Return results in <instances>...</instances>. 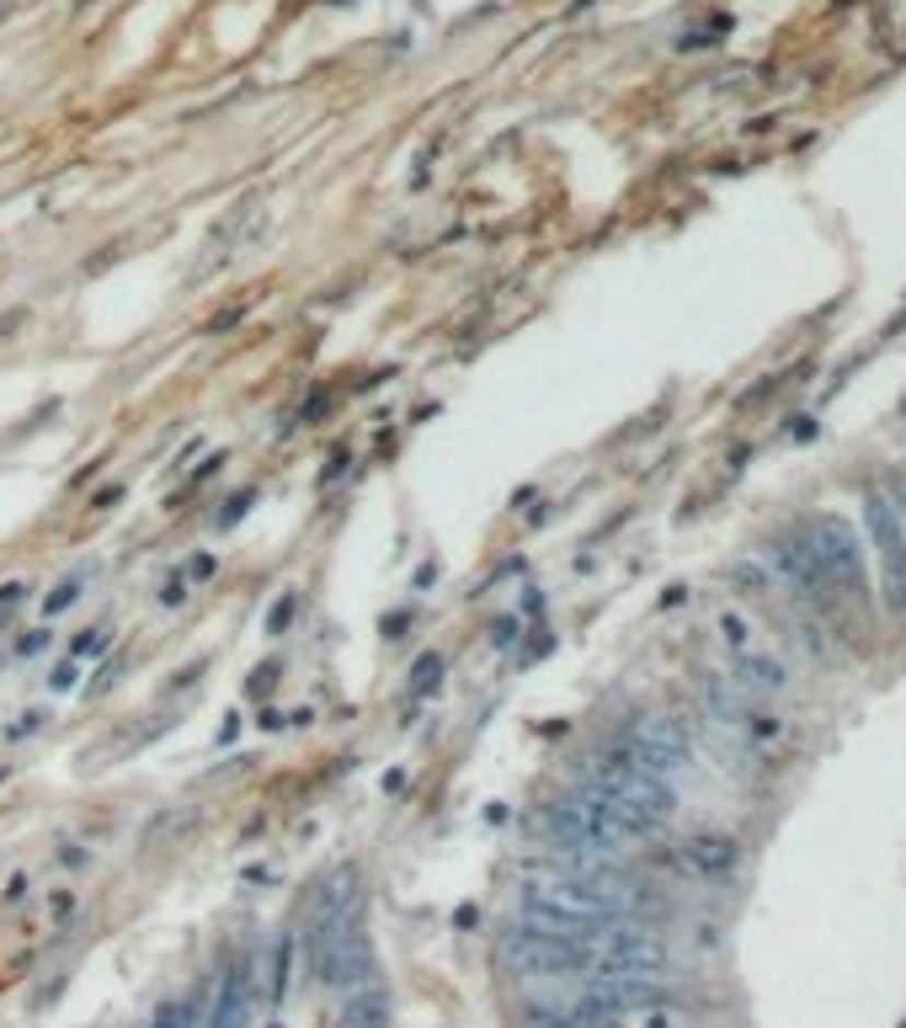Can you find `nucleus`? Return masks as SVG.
Segmentation results:
<instances>
[{
  "mask_svg": "<svg viewBox=\"0 0 906 1028\" xmlns=\"http://www.w3.org/2000/svg\"><path fill=\"white\" fill-rule=\"evenodd\" d=\"M768 565H774V576H779L783 592L800 597V608H826V603H832V592H826V581H822V565H816L805 534H783L779 544L768 549Z\"/></svg>",
  "mask_w": 906,
  "mask_h": 1028,
  "instance_id": "9",
  "label": "nucleus"
},
{
  "mask_svg": "<svg viewBox=\"0 0 906 1028\" xmlns=\"http://www.w3.org/2000/svg\"><path fill=\"white\" fill-rule=\"evenodd\" d=\"M76 597H81V581H65V586H59V592L48 597V614H59V608H70Z\"/></svg>",
  "mask_w": 906,
  "mask_h": 1028,
  "instance_id": "18",
  "label": "nucleus"
},
{
  "mask_svg": "<svg viewBox=\"0 0 906 1028\" xmlns=\"http://www.w3.org/2000/svg\"><path fill=\"white\" fill-rule=\"evenodd\" d=\"M204 1028H251V981H246V965H230V970H224V981H219L213 1002H208Z\"/></svg>",
  "mask_w": 906,
  "mask_h": 1028,
  "instance_id": "13",
  "label": "nucleus"
},
{
  "mask_svg": "<svg viewBox=\"0 0 906 1028\" xmlns=\"http://www.w3.org/2000/svg\"><path fill=\"white\" fill-rule=\"evenodd\" d=\"M614 751L624 762H635V768H646L651 779H666V783H672V773H683L688 757H694V746H688V736H683L677 720H635V725L618 736Z\"/></svg>",
  "mask_w": 906,
  "mask_h": 1028,
  "instance_id": "8",
  "label": "nucleus"
},
{
  "mask_svg": "<svg viewBox=\"0 0 906 1028\" xmlns=\"http://www.w3.org/2000/svg\"><path fill=\"white\" fill-rule=\"evenodd\" d=\"M586 970L592 976H666V944L646 933L640 922H614L586 938Z\"/></svg>",
  "mask_w": 906,
  "mask_h": 1028,
  "instance_id": "6",
  "label": "nucleus"
},
{
  "mask_svg": "<svg viewBox=\"0 0 906 1028\" xmlns=\"http://www.w3.org/2000/svg\"><path fill=\"white\" fill-rule=\"evenodd\" d=\"M538 831H544V842H549L560 858H571L577 868H603V864H614V858L629 853V837H624L581 788L566 794V799H549V805L538 810Z\"/></svg>",
  "mask_w": 906,
  "mask_h": 1028,
  "instance_id": "3",
  "label": "nucleus"
},
{
  "mask_svg": "<svg viewBox=\"0 0 906 1028\" xmlns=\"http://www.w3.org/2000/svg\"><path fill=\"white\" fill-rule=\"evenodd\" d=\"M581 794L608 816V821L629 837V842H640V837H651V831H661V826L672 821V810H677V794H672V783L666 779H651L646 768H635V762H624L618 751H608V757H597L592 768H586V779H581Z\"/></svg>",
  "mask_w": 906,
  "mask_h": 1028,
  "instance_id": "2",
  "label": "nucleus"
},
{
  "mask_svg": "<svg viewBox=\"0 0 906 1028\" xmlns=\"http://www.w3.org/2000/svg\"><path fill=\"white\" fill-rule=\"evenodd\" d=\"M891 495V506H896V517H902V528H906V480H896V491H885Z\"/></svg>",
  "mask_w": 906,
  "mask_h": 1028,
  "instance_id": "19",
  "label": "nucleus"
},
{
  "mask_svg": "<svg viewBox=\"0 0 906 1028\" xmlns=\"http://www.w3.org/2000/svg\"><path fill=\"white\" fill-rule=\"evenodd\" d=\"M501 959H507V970L534 976V981L586 976V944H577V938H555V933H538V927H528V922H518V927L501 933Z\"/></svg>",
  "mask_w": 906,
  "mask_h": 1028,
  "instance_id": "7",
  "label": "nucleus"
},
{
  "mask_svg": "<svg viewBox=\"0 0 906 1028\" xmlns=\"http://www.w3.org/2000/svg\"><path fill=\"white\" fill-rule=\"evenodd\" d=\"M390 991L384 986H358L341 996V1013H336V1028H390Z\"/></svg>",
  "mask_w": 906,
  "mask_h": 1028,
  "instance_id": "14",
  "label": "nucleus"
},
{
  "mask_svg": "<svg viewBox=\"0 0 906 1028\" xmlns=\"http://www.w3.org/2000/svg\"><path fill=\"white\" fill-rule=\"evenodd\" d=\"M640 911H646V896L624 879H608L603 868L523 885V922L538 933H555V938H577V944H586L592 933H603L614 922H635Z\"/></svg>",
  "mask_w": 906,
  "mask_h": 1028,
  "instance_id": "1",
  "label": "nucleus"
},
{
  "mask_svg": "<svg viewBox=\"0 0 906 1028\" xmlns=\"http://www.w3.org/2000/svg\"><path fill=\"white\" fill-rule=\"evenodd\" d=\"M150 1028H204V1002L198 996H176V1002H165L155 1013Z\"/></svg>",
  "mask_w": 906,
  "mask_h": 1028,
  "instance_id": "16",
  "label": "nucleus"
},
{
  "mask_svg": "<svg viewBox=\"0 0 906 1028\" xmlns=\"http://www.w3.org/2000/svg\"><path fill=\"white\" fill-rule=\"evenodd\" d=\"M289 976H293V938H278V954H272V986H267L272 1002L289 996Z\"/></svg>",
  "mask_w": 906,
  "mask_h": 1028,
  "instance_id": "17",
  "label": "nucleus"
},
{
  "mask_svg": "<svg viewBox=\"0 0 906 1028\" xmlns=\"http://www.w3.org/2000/svg\"><path fill=\"white\" fill-rule=\"evenodd\" d=\"M677 868L704 879V885H720V879H731L742 868V848L725 831H694V837L677 842Z\"/></svg>",
  "mask_w": 906,
  "mask_h": 1028,
  "instance_id": "10",
  "label": "nucleus"
},
{
  "mask_svg": "<svg viewBox=\"0 0 906 1028\" xmlns=\"http://www.w3.org/2000/svg\"><path fill=\"white\" fill-rule=\"evenodd\" d=\"M789 666H783L774 651H763V645H752V651H742V656H731V688L742 693V699L763 703V699H783L789 693Z\"/></svg>",
  "mask_w": 906,
  "mask_h": 1028,
  "instance_id": "12",
  "label": "nucleus"
},
{
  "mask_svg": "<svg viewBox=\"0 0 906 1028\" xmlns=\"http://www.w3.org/2000/svg\"><path fill=\"white\" fill-rule=\"evenodd\" d=\"M805 544H811V554H816V565H822V581L826 592H832V603H864L869 592V554L864 544H859V534L843 523V517H816L811 528H805Z\"/></svg>",
  "mask_w": 906,
  "mask_h": 1028,
  "instance_id": "5",
  "label": "nucleus"
},
{
  "mask_svg": "<svg viewBox=\"0 0 906 1028\" xmlns=\"http://www.w3.org/2000/svg\"><path fill=\"white\" fill-rule=\"evenodd\" d=\"M416 677H421V688H427V682H438V661H421V666H416Z\"/></svg>",
  "mask_w": 906,
  "mask_h": 1028,
  "instance_id": "20",
  "label": "nucleus"
},
{
  "mask_svg": "<svg viewBox=\"0 0 906 1028\" xmlns=\"http://www.w3.org/2000/svg\"><path fill=\"white\" fill-rule=\"evenodd\" d=\"M715 629H720V645L731 651V656H742V651H752L757 645V629L746 623V614H736V608H725V614L715 618Z\"/></svg>",
  "mask_w": 906,
  "mask_h": 1028,
  "instance_id": "15",
  "label": "nucleus"
},
{
  "mask_svg": "<svg viewBox=\"0 0 906 1028\" xmlns=\"http://www.w3.org/2000/svg\"><path fill=\"white\" fill-rule=\"evenodd\" d=\"M666 996L672 991L657 976H592L581 1007H592V1013H629V1007H651V1002H666Z\"/></svg>",
  "mask_w": 906,
  "mask_h": 1028,
  "instance_id": "11",
  "label": "nucleus"
},
{
  "mask_svg": "<svg viewBox=\"0 0 906 1028\" xmlns=\"http://www.w3.org/2000/svg\"><path fill=\"white\" fill-rule=\"evenodd\" d=\"M864 534H869V586L885 614L906 618V528L885 491L864 495Z\"/></svg>",
  "mask_w": 906,
  "mask_h": 1028,
  "instance_id": "4",
  "label": "nucleus"
}]
</instances>
